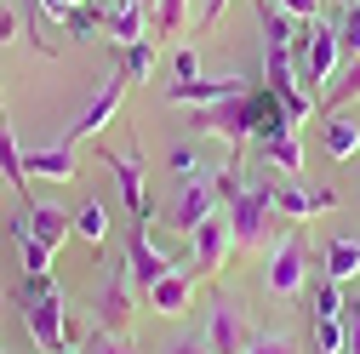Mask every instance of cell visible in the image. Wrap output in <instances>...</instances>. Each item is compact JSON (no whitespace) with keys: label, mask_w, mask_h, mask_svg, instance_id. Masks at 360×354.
<instances>
[{"label":"cell","mask_w":360,"mask_h":354,"mask_svg":"<svg viewBox=\"0 0 360 354\" xmlns=\"http://www.w3.org/2000/svg\"><path fill=\"white\" fill-rule=\"evenodd\" d=\"M172 69H177V80H200V58H195V46H184L172 58Z\"/></svg>","instance_id":"36"},{"label":"cell","mask_w":360,"mask_h":354,"mask_svg":"<svg viewBox=\"0 0 360 354\" xmlns=\"http://www.w3.org/2000/svg\"><path fill=\"white\" fill-rule=\"evenodd\" d=\"M126 86H131L126 74H109V80H103V92H98L92 103H86V114H80V120H75V126L63 131V138H58V143H69V149H75L80 138H98V131L109 126V114L120 109V92H126Z\"/></svg>","instance_id":"10"},{"label":"cell","mask_w":360,"mask_h":354,"mask_svg":"<svg viewBox=\"0 0 360 354\" xmlns=\"http://www.w3.org/2000/svg\"><path fill=\"white\" fill-rule=\"evenodd\" d=\"M92 354H138V348H131V343H126V332H120V337H103Z\"/></svg>","instance_id":"38"},{"label":"cell","mask_w":360,"mask_h":354,"mask_svg":"<svg viewBox=\"0 0 360 354\" xmlns=\"http://www.w3.org/2000/svg\"><path fill=\"white\" fill-rule=\"evenodd\" d=\"M120 74H126V80H149V74H155V46H149V40L126 46V63H120Z\"/></svg>","instance_id":"29"},{"label":"cell","mask_w":360,"mask_h":354,"mask_svg":"<svg viewBox=\"0 0 360 354\" xmlns=\"http://www.w3.org/2000/svg\"><path fill=\"white\" fill-rule=\"evenodd\" d=\"M246 354H297V343H292V337H281V332H263V337H252V343H246Z\"/></svg>","instance_id":"33"},{"label":"cell","mask_w":360,"mask_h":354,"mask_svg":"<svg viewBox=\"0 0 360 354\" xmlns=\"http://www.w3.org/2000/svg\"><path fill=\"white\" fill-rule=\"evenodd\" d=\"M75 235H80V240H92V246L109 240V206H103V200H86V206L75 211Z\"/></svg>","instance_id":"26"},{"label":"cell","mask_w":360,"mask_h":354,"mask_svg":"<svg viewBox=\"0 0 360 354\" xmlns=\"http://www.w3.org/2000/svg\"><path fill=\"white\" fill-rule=\"evenodd\" d=\"M303 275H309V235H303V229H286V235L275 240V251H269L263 280H269L275 297H297V291H303Z\"/></svg>","instance_id":"3"},{"label":"cell","mask_w":360,"mask_h":354,"mask_svg":"<svg viewBox=\"0 0 360 354\" xmlns=\"http://www.w3.org/2000/svg\"><path fill=\"white\" fill-rule=\"evenodd\" d=\"M166 166H172L177 177H184V183H195V177H200V155H195L189 143H177V149H166Z\"/></svg>","instance_id":"32"},{"label":"cell","mask_w":360,"mask_h":354,"mask_svg":"<svg viewBox=\"0 0 360 354\" xmlns=\"http://www.w3.org/2000/svg\"><path fill=\"white\" fill-rule=\"evenodd\" d=\"M12 240H18V257H23V280H40V275H52V251L40 246L34 235H29V223L18 217L12 223Z\"/></svg>","instance_id":"22"},{"label":"cell","mask_w":360,"mask_h":354,"mask_svg":"<svg viewBox=\"0 0 360 354\" xmlns=\"http://www.w3.org/2000/svg\"><path fill=\"white\" fill-rule=\"evenodd\" d=\"M263 160L281 166L286 177H297V171H303V143H297V131H286V138H275V143H263Z\"/></svg>","instance_id":"25"},{"label":"cell","mask_w":360,"mask_h":354,"mask_svg":"<svg viewBox=\"0 0 360 354\" xmlns=\"http://www.w3.org/2000/svg\"><path fill=\"white\" fill-rule=\"evenodd\" d=\"M75 6H86V0H69V12H75Z\"/></svg>","instance_id":"43"},{"label":"cell","mask_w":360,"mask_h":354,"mask_svg":"<svg viewBox=\"0 0 360 354\" xmlns=\"http://www.w3.org/2000/svg\"><path fill=\"white\" fill-rule=\"evenodd\" d=\"M252 86L240 80V74H217V80H177L172 92H166V103L172 109H212V103H229V98H246Z\"/></svg>","instance_id":"6"},{"label":"cell","mask_w":360,"mask_h":354,"mask_svg":"<svg viewBox=\"0 0 360 354\" xmlns=\"http://www.w3.org/2000/svg\"><path fill=\"white\" fill-rule=\"evenodd\" d=\"M343 308H349V303H343V286H338V280H326L321 291H314V315H343Z\"/></svg>","instance_id":"34"},{"label":"cell","mask_w":360,"mask_h":354,"mask_svg":"<svg viewBox=\"0 0 360 354\" xmlns=\"http://www.w3.org/2000/svg\"><path fill=\"white\" fill-rule=\"evenodd\" d=\"M326 280H338V286L360 280V240L354 235H332L326 240Z\"/></svg>","instance_id":"19"},{"label":"cell","mask_w":360,"mask_h":354,"mask_svg":"<svg viewBox=\"0 0 360 354\" xmlns=\"http://www.w3.org/2000/svg\"><path fill=\"white\" fill-rule=\"evenodd\" d=\"M98 23H103V18H98V6H92V0H86V6H75V12L63 18V29H69L75 40H92V34H98Z\"/></svg>","instance_id":"31"},{"label":"cell","mask_w":360,"mask_h":354,"mask_svg":"<svg viewBox=\"0 0 360 354\" xmlns=\"http://www.w3.org/2000/svg\"><path fill=\"white\" fill-rule=\"evenodd\" d=\"M321 143H326V155H332V160H354V155H360V126H354L349 114H326Z\"/></svg>","instance_id":"21"},{"label":"cell","mask_w":360,"mask_h":354,"mask_svg":"<svg viewBox=\"0 0 360 354\" xmlns=\"http://www.w3.org/2000/svg\"><path fill=\"white\" fill-rule=\"evenodd\" d=\"M138 6H143V12H155V6H160V0H138Z\"/></svg>","instance_id":"42"},{"label":"cell","mask_w":360,"mask_h":354,"mask_svg":"<svg viewBox=\"0 0 360 354\" xmlns=\"http://www.w3.org/2000/svg\"><path fill=\"white\" fill-rule=\"evenodd\" d=\"M338 46L349 52V58H360V0H343V12H338Z\"/></svg>","instance_id":"28"},{"label":"cell","mask_w":360,"mask_h":354,"mask_svg":"<svg viewBox=\"0 0 360 354\" xmlns=\"http://www.w3.org/2000/svg\"><path fill=\"white\" fill-rule=\"evenodd\" d=\"M126 269L138 286H155L160 275H172V257L149 240V217H131V235H126Z\"/></svg>","instance_id":"7"},{"label":"cell","mask_w":360,"mask_h":354,"mask_svg":"<svg viewBox=\"0 0 360 354\" xmlns=\"http://www.w3.org/2000/svg\"><path fill=\"white\" fill-rule=\"evenodd\" d=\"M195 126L200 131H217L223 143H246V98H229V103H212V109H200L195 114Z\"/></svg>","instance_id":"15"},{"label":"cell","mask_w":360,"mask_h":354,"mask_svg":"<svg viewBox=\"0 0 360 354\" xmlns=\"http://www.w3.org/2000/svg\"><path fill=\"white\" fill-rule=\"evenodd\" d=\"M223 6H229V0H206V12H200V23H206V29H212V23H217V18H223Z\"/></svg>","instance_id":"41"},{"label":"cell","mask_w":360,"mask_h":354,"mask_svg":"<svg viewBox=\"0 0 360 354\" xmlns=\"http://www.w3.org/2000/svg\"><path fill=\"white\" fill-rule=\"evenodd\" d=\"M343 332H349V354H360V303L343 308Z\"/></svg>","instance_id":"37"},{"label":"cell","mask_w":360,"mask_h":354,"mask_svg":"<svg viewBox=\"0 0 360 354\" xmlns=\"http://www.w3.org/2000/svg\"><path fill=\"white\" fill-rule=\"evenodd\" d=\"M103 166L115 171L126 211H131V217H149V195H143V160L131 155V149H126V155H120V149H103Z\"/></svg>","instance_id":"11"},{"label":"cell","mask_w":360,"mask_h":354,"mask_svg":"<svg viewBox=\"0 0 360 354\" xmlns=\"http://www.w3.org/2000/svg\"><path fill=\"white\" fill-rule=\"evenodd\" d=\"M212 211H217V189L206 183V177H195V183H184V195H177V200L166 206V229H177V235H195Z\"/></svg>","instance_id":"9"},{"label":"cell","mask_w":360,"mask_h":354,"mask_svg":"<svg viewBox=\"0 0 360 354\" xmlns=\"http://www.w3.org/2000/svg\"><path fill=\"white\" fill-rule=\"evenodd\" d=\"M0 354H6V348H0Z\"/></svg>","instance_id":"44"},{"label":"cell","mask_w":360,"mask_h":354,"mask_svg":"<svg viewBox=\"0 0 360 354\" xmlns=\"http://www.w3.org/2000/svg\"><path fill=\"white\" fill-rule=\"evenodd\" d=\"M149 29V12L138 6V0H115L109 6V34H115V46H138Z\"/></svg>","instance_id":"20"},{"label":"cell","mask_w":360,"mask_h":354,"mask_svg":"<svg viewBox=\"0 0 360 354\" xmlns=\"http://www.w3.org/2000/svg\"><path fill=\"white\" fill-rule=\"evenodd\" d=\"M23 223H29V235L46 246V251H58V246L75 235V211H63V206H52V200H34V206L23 211Z\"/></svg>","instance_id":"13"},{"label":"cell","mask_w":360,"mask_h":354,"mask_svg":"<svg viewBox=\"0 0 360 354\" xmlns=\"http://www.w3.org/2000/svg\"><path fill=\"white\" fill-rule=\"evenodd\" d=\"M360 98V58H349V69L343 74H332V86L321 92V103H326V114H338L343 103H354Z\"/></svg>","instance_id":"23"},{"label":"cell","mask_w":360,"mask_h":354,"mask_svg":"<svg viewBox=\"0 0 360 354\" xmlns=\"http://www.w3.org/2000/svg\"><path fill=\"white\" fill-rule=\"evenodd\" d=\"M126 257H109V275H103V291H98V326L115 337V332H126V320H131V291H126Z\"/></svg>","instance_id":"8"},{"label":"cell","mask_w":360,"mask_h":354,"mask_svg":"<svg viewBox=\"0 0 360 354\" xmlns=\"http://www.w3.org/2000/svg\"><path fill=\"white\" fill-rule=\"evenodd\" d=\"M184 23H189V0H160V6H155V29L160 34H177Z\"/></svg>","instance_id":"30"},{"label":"cell","mask_w":360,"mask_h":354,"mask_svg":"<svg viewBox=\"0 0 360 354\" xmlns=\"http://www.w3.org/2000/svg\"><path fill=\"white\" fill-rule=\"evenodd\" d=\"M292 126H297V120L286 114V103L269 92V86H252V92H246V138H252L257 149L275 143V138H286Z\"/></svg>","instance_id":"5"},{"label":"cell","mask_w":360,"mask_h":354,"mask_svg":"<svg viewBox=\"0 0 360 354\" xmlns=\"http://www.w3.org/2000/svg\"><path fill=\"white\" fill-rule=\"evenodd\" d=\"M314 348H321V354H343L349 348L343 315H314Z\"/></svg>","instance_id":"27"},{"label":"cell","mask_w":360,"mask_h":354,"mask_svg":"<svg viewBox=\"0 0 360 354\" xmlns=\"http://www.w3.org/2000/svg\"><path fill=\"white\" fill-rule=\"evenodd\" d=\"M0 177H6L12 189L29 183V171H23V149H18V131H12V126H0Z\"/></svg>","instance_id":"24"},{"label":"cell","mask_w":360,"mask_h":354,"mask_svg":"<svg viewBox=\"0 0 360 354\" xmlns=\"http://www.w3.org/2000/svg\"><path fill=\"white\" fill-rule=\"evenodd\" d=\"M269 6H281V12H286V18H297V23H314L321 0H269Z\"/></svg>","instance_id":"35"},{"label":"cell","mask_w":360,"mask_h":354,"mask_svg":"<svg viewBox=\"0 0 360 354\" xmlns=\"http://www.w3.org/2000/svg\"><path fill=\"white\" fill-rule=\"evenodd\" d=\"M23 171H29V177H46V183H69V177H75V149H69V143L29 149V155H23Z\"/></svg>","instance_id":"18"},{"label":"cell","mask_w":360,"mask_h":354,"mask_svg":"<svg viewBox=\"0 0 360 354\" xmlns=\"http://www.w3.org/2000/svg\"><path fill=\"white\" fill-rule=\"evenodd\" d=\"M338 58H343V46H338V29H326V23H309V58L297 63V74H303V80H321V86H332Z\"/></svg>","instance_id":"12"},{"label":"cell","mask_w":360,"mask_h":354,"mask_svg":"<svg viewBox=\"0 0 360 354\" xmlns=\"http://www.w3.org/2000/svg\"><path fill=\"white\" fill-rule=\"evenodd\" d=\"M189 297H195V275H184V269H172V275H160L149 286V308L155 315H184Z\"/></svg>","instance_id":"17"},{"label":"cell","mask_w":360,"mask_h":354,"mask_svg":"<svg viewBox=\"0 0 360 354\" xmlns=\"http://www.w3.org/2000/svg\"><path fill=\"white\" fill-rule=\"evenodd\" d=\"M0 40H18V18H12L6 6H0Z\"/></svg>","instance_id":"40"},{"label":"cell","mask_w":360,"mask_h":354,"mask_svg":"<svg viewBox=\"0 0 360 354\" xmlns=\"http://www.w3.org/2000/svg\"><path fill=\"white\" fill-rule=\"evenodd\" d=\"M23 320H29V337L40 354H75V326L63 320V297L46 275L23 280Z\"/></svg>","instance_id":"1"},{"label":"cell","mask_w":360,"mask_h":354,"mask_svg":"<svg viewBox=\"0 0 360 354\" xmlns=\"http://www.w3.org/2000/svg\"><path fill=\"white\" fill-rule=\"evenodd\" d=\"M166 354H212V348H206V337H184V343H172Z\"/></svg>","instance_id":"39"},{"label":"cell","mask_w":360,"mask_h":354,"mask_svg":"<svg viewBox=\"0 0 360 354\" xmlns=\"http://www.w3.org/2000/svg\"><path fill=\"white\" fill-rule=\"evenodd\" d=\"M269 217H275V183H246L235 200H229V235L240 251H257V240L269 235Z\"/></svg>","instance_id":"2"},{"label":"cell","mask_w":360,"mask_h":354,"mask_svg":"<svg viewBox=\"0 0 360 354\" xmlns=\"http://www.w3.org/2000/svg\"><path fill=\"white\" fill-rule=\"evenodd\" d=\"M189 240H195V263H200V269H223V257H229V246H235L229 217H206Z\"/></svg>","instance_id":"16"},{"label":"cell","mask_w":360,"mask_h":354,"mask_svg":"<svg viewBox=\"0 0 360 354\" xmlns=\"http://www.w3.org/2000/svg\"><path fill=\"white\" fill-rule=\"evenodd\" d=\"M246 343H252L246 308L235 297H212V308H206V348L212 354H246Z\"/></svg>","instance_id":"4"},{"label":"cell","mask_w":360,"mask_h":354,"mask_svg":"<svg viewBox=\"0 0 360 354\" xmlns=\"http://www.w3.org/2000/svg\"><path fill=\"white\" fill-rule=\"evenodd\" d=\"M332 206H338L332 189H303L297 177L275 183V211H286V217H314V211H332Z\"/></svg>","instance_id":"14"}]
</instances>
